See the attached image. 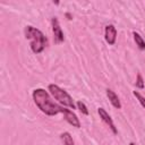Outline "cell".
I'll return each mask as SVG.
<instances>
[{
    "mask_svg": "<svg viewBox=\"0 0 145 145\" xmlns=\"http://www.w3.org/2000/svg\"><path fill=\"white\" fill-rule=\"evenodd\" d=\"M66 16H67V19H69V20H71V19H72V16H71L69 12H66Z\"/></svg>",
    "mask_w": 145,
    "mask_h": 145,
    "instance_id": "cell-14",
    "label": "cell"
},
{
    "mask_svg": "<svg viewBox=\"0 0 145 145\" xmlns=\"http://www.w3.org/2000/svg\"><path fill=\"white\" fill-rule=\"evenodd\" d=\"M48 92L56 100V102H58L60 105L68 108V109H72V110L77 109L76 103L74 102L71 95L67 91H65L63 88L58 86L57 84H49L48 85Z\"/></svg>",
    "mask_w": 145,
    "mask_h": 145,
    "instance_id": "cell-3",
    "label": "cell"
},
{
    "mask_svg": "<svg viewBox=\"0 0 145 145\" xmlns=\"http://www.w3.org/2000/svg\"><path fill=\"white\" fill-rule=\"evenodd\" d=\"M117 28L112 24H108L104 27V40L109 45H114L117 41Z\"/></svg>",
    "mask_w": 145,
    "mask_h": 145,
    "instance_id": "cell-6",
    "label": "cell"
},
{
    "mask_svg": "<svg viewBox=\"0 0 145 145\" xmlns=\"http://www.w3.org/2000/svg\"><path fill=\"white\" fill-rule=\"evenodd\" d=\"M51 27H52V34H53V42L56 44H61L65 41V35L61 29L59 19L57 17L51 18Z\"/></svg>",
    "mask_w": 145,
    "mask_h": 145,
    "instance_id": "cell-4",
    "label": "cell"
},
{
    "mask_svg": "<svg viewBox=\"0 0 145 145\" xmlns=\"http://www.w3.org/2000/svg\"><path fill=\"white\" fill-rule=\"evenodd\" d=\"M25 39L29 41V48L34 54L42 53L48 46V37L43 32L32 25H27L24 31Z\"/></svg>",
    "mask_w": 145,
    "mask_h": 145,
    "instance_id": "cell-2",
    "label": "cell"
},
{
    "mask_svg": "<svg viewBox=\"0 0 145 145\" xmlns=\"http://www.w3.org/2000/svg\"><path fill=\"white\" fill-rule=\"evenodd\" d=\"M135 86H136V88H138V89H144V88H145L144 78H143V76H142V74H140V72H137V75H136Z\"/></svg>",
    "mask_w": 145,
    "mask_h": 145,
    "instance_id": "cell-11",
    "label": "cell"
},
{
    "mask_svg": "<svg viewBox=\"0 0 145 145\" xmlns=\"http://www.w3.org/2000/svg\"><path fill=\"white\" fill-rule=\"evenodd\" d=\"M133 37H134V41H135L137 48H138L140 51H144V50H145V40L143 39V36H142L138 32L134 31V32H133Z\"/></svg>",
    "mask_w": 145,
    "mask_h": 145,
    "instance_id": "cell-9",
    "label": "cell"
},
{
    "mask_svg": "<svg viewBox=\"0 0 145 145\" xmlns=\"http://www.w3.org/2000/svg\"><path fill=\"white\" fill-rule=\"evenodd\" d=\"M32 97L37 109L45 116L54 117L59 113H62L65 110V106L56 102L53 97L50 95V93L44 88H35L32 93Z\"/></svg>",
    "mask_w": 145,
    "mask_h": 145,
    "instance_id": "cell-1",
    "label": "cell"
},
{
    "mask_svg": "<svg viewBox=\"0 0 145 145\" xmlns=\"http://www.w3.org/2000/svg\"><path fill=\"white\" fill-rule=\"evenodd\" d=\"M105 94H106V97L109 100V102L111 103V105L114 108V109H121V102H120V99L119 96L117 95V93L114 91H112L111 88H106L105 89Z\"/></svg>",
    "mask_w": 145,
    "mask_h": 145,
    "instance_id": "cell-8",
    "label": "cell"
},
{
    "mask_svg": "<svg viewBox=\"0 0 145 145\" xmlns=\"http://www.w3.org/2000/svg\"><path fill=\"white\" fill-rule=\"evenodd\" d=\"M60 139H61V142H62L63 145H75L74 139H72L70 133H68V131H63L60 135Z\"/></svg>",
    "mask_w": 145,
    "mask_h": 145,
    "instance_id": "cell-10",
    "label": "cell"
},
{
    "mask_svg": "<svg viewBox=\"0 0 145 145\" xmlns=\"http://www.w3.org/2000/svg\"><path fill=\"white\" fill-rule=\"evenodd\" d=\"M133 94L136 97V100L139 102V104L145 109V96H143L138 91H133Z\"/></svg>",
    "mask_w": 145,
    "mask_h": 145,
    "instance_id": "cell-13",
    "label": "cell"
},
{
    "mask_svg": "<svg viewBox=\"0 0 145 145\" xmlns=\"http://www.w3.org/2000/svg\"><path fill=\"white\" fill-rule=\"evenodd\" d=\"M61 114L63 116V119H65L70 126L75 127V128H80V121H79L77 114H76L75 112H72V110H70V109H68V108H65V110H63V112H62Z\"/></svg>",
    "mask_w": 145,
    "mask_h": 145,
    "instance_id": "cell-7",
    "label": "cell"
},
{
    "mask_svg": "<svg viewBox=\"0 0 145 145\" xmlns=\"http://www.w3.org/2000/svg\"><path fill=\"white\" fill-rule=\"evenodd\" d=\"M97 113H99L100 119L102 120V122H104V123L109 127V129H110L114 135H117V134H118V129H117V127H116V125H114V122H113L111 116L105 111V109H103V108H101V106L97 108Z\"/></svg>",
    "mask_w": 145,
    "mask_h": 145,
    "instance_id": "cell-5",
    "label": "cell"
},
{
    "mask_svg": "<svg viewBox=\"0 0 145 145\" xmlns=\"http://www.w3.org/2000/svg\"><path fill=\"white\" fill-rule=\"evenodd\" d=\"M129 145H136V144H135V143H133V142H131V143H129Z\"/></svg>",
    "mask_w": 145,
    "mask_h": 145,
    "instance_id": "cell-15",
    "label": "cell"
},
{
    "mask_svg": "<svg viewBox=\"0 0 145 145\" xmlns=\"http://www.w3.org/2000/svg\"><path fill=\"white\" fill-rule=\"evenodd\" d=\"M76 108H77L84 116H88V114H89V111H88L86 104H85L83 101H77V102H76Z\"/></svg>",
    "mask_w": 145,
    "mask_h": 145,
    "instance_id": "cell-12",
    "label": "cell"
}]
</instances>
